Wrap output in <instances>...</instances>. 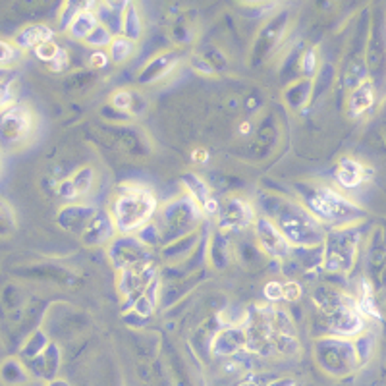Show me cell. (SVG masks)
<instances>
[{
  "mask_svg": "<svg viewBox=\"0 0 386 386\" xmlns=\"http://www.w3.org/2000/svg\"><path fill=\"white\" fill-rule=\"evenodd\" d=\"M157 201L143 187H126L120 197L114 201L113 220L122 234H131L153 217Z\"/></svg>",
  "mask_w": 386,
  "mask_h": 386,
  "instance_id": "cell-1",
  "label": "cell"
},
{
  "mask_svg": "<svg viewBox=\"0 0 386 386\" xmlns=\"http://www.w3.org/2000/svg\"><path fill=\"white\" fill-rule=\"evenodd\" d=\"M35 129L33 113L24 105H10L0 110V149L14 151L27 143Z\"/></svg>",
  "mask_w": 386,
  "mask_h": 386,
  "instance_id": "cell-2",
  "label": "cell"
},
{
  "mask_svg": "<svg viewBox=\"0 0 386 386\" xmlns=\"http://www.w3.org/2000/svg\"><path fill=\"white\" fill-rule=\"evenodd\" d=\"M306 203L313 215L329 222H344L346 218L359 215L355 205L330 187H313L306 195Z\"/></svg>",
  "mask_w": 386,
  "mask_h": 386,
  "instance_id": "cell-3",
  "label": "cell"
},
{
  "mask_svg": "<svg viewBox=\"0 0 386 386\" xmlns=\"http://www.w3.org/2000/svg\"><path fill=\"white\" fill-rule=\"evenodd\" d=\"M255 230H257V238L265 251L273 257H286L290 253V243L284 238V234L276 228V226L266 220V218H257L255 222Z\"/></svg>",
  "mask_w": 386,
  "mask_h": 386,
  "instance_id": "cell-4",
  "label": "cell"
},
{
  "mask_svg": "<svg viewBox=\"0 0 386 386\" xmlns=\"http://www.w3.org/2000/svg\"><path fill=\"white\" fill-rule=\"evenodd\" d=\"M55 37V31L48 27V25L43 24H33L27 25L25 29L16 35V41H14V45H16L20 50H25V48H35L41 47V45H45L48 41H52Z\"/></svg>",
  "mask_w": 386,
  "mask_h": 386,
  "instance_id": "cell-5",
  "label": "cell"
},
{
  "mask_svg": "<svg viewBox=\"0 0 386 386\" xmlns=\"http://www.w3.org/2000/svg\"><path fill=\"white\" fill-rule=\"evenodd\" d=\"M114 230H116V226H114L113 217L99 215V217H95L89 222L87 230L83 234V240H85V243H89V245H99V243H103V241L110 240L114 236Z\"/></svg>",
  "mask_w": 386,
  "mask_h": 386,
  "instance_id": "cell-6",
  "label": "cell"
},
{
  "mask_svg": "<svg viewBox=\"0 0 386 386\" xmlns=\"http://www.w3.org/2000/svg\"><path fill=\"white\" fill-rule=\"evenodd\" d=\"M96 25H99V22H96V14H93V12H89V10H85L81 6L80 14L73 17L72 25L68 27V31H70V35H72L73 39L85 41L91 33L95 31Z\"/></svg>",
  "mask_w": 386,
  "mask_h": 386,
  "instance_id": "cell-7",
  "label": "cell"
},
{
  "mask_svg": "<svg viewBox=\"0 0 386 386\" xmlns=\"http://www.w3.org/2000/svg\"><path fill=\"white\" fill-rule=\"evenodd\" d=\"M253 222V210L250 205H245L240 199L230 203V207L226 210V217L222 218V226H245Z\"/></svg>",
  "mask_w": 386,
  "mask_h": 386,
  "instance_id": "cell-8",
  "label": "cell"
},
{
  "mask_svg": "<svg viewBox=\"0 0 386 386\" xmlns=\"http://www.w3.org/2000/svg\"><path fill=\"white\" fill-rule=\"evenodd\" d=\"M336 178L340 185H344V187H355V185L362 184L363 180V166L362 164H357L355 161H346L340 164V170L336 172Z\"/></svg>",
  "mask_w": 386,
  "mask_h": 386,
  "instance_id": "cell-9",
  "label": "cell"
},
{
  "mask_svg": "<svg viewBox=\"0 0 386 386\" xmlns=\"http://www.w3.org/2000/svg\"><path fill=\"white\" fill-rule=\"evenodd\" d=\"M134 50H136V43L134 41L126 39V37H114L110 47H108V57L116 64H122V62H126L134 55Z\"/></svg>",
  "mask_w": 386,
  "mask_h": 386,
  "instance_id": "cell-10",
  "label": "cell"
},
{
  "mask_svg": "<svg viewBox=\"0 0 386 386\" xmlns=\"http://www.w3.org/2000/svg\"><path fill=\"white\" fill-rule=\"evenodd\" d=\"M373 105V87L371 83H363L359 87L355 89L352 96H350V108H352V114H362L365 113L369 106Z\"/></svg>",
  "mask_w": 386,
  "mask_h": 386,
  "instance_id": "cell-11",
  "label": "cell"
},
{
  "mask_svg": "<svg viewBox=\"0 0 386 386\" xmlns=\"http://www.w3.org/2000/svg\"><path fill=\"white\" fill-rule=\"evenodd\" d=\"M122 27H124V37L129 41H136L141 33V20L137 16L136 6L129 4L126 6V12L122 16Z\"/></svg>",
  "mask_w": 386,
  "mask_h": 386,
  "instance_id": "cell-12",
  "label": "cell"
},
{
  "mask_svg": "<svg viewBox=\"0 0 386 386\" xmlns=\"http://www.w3.org/2000/svg\"><path fill=\"white\" fill-rule=\"evenodd\" d=\"M16 228V213L4 199H0V236H8Z\"/></svg>",
  "mask_w": 386,
  "mask_h": 386,
  "instance_id": "cell-13",
  "label": "cell"
},
{
  "mask_svg": "<svg viewBox=\"0 0 386 386\" xmlns=\"http://www.w3.org/2000/svg\"><path fill=\"white\" fill-rule=\"evenodd\" d=\"M85 43L91 45V47H96V50H99V47H110V43H113V33L108 31V27H105V25H96L95 31L89 35L87 39H85Z\"/></svg>",
  "mask_w": 386,
  "mask_h": 386,
  "instance_id": "cell-14",
  "label": "cell"
},
{
  "mask_svg": "<svg viewBox=\"0 0 386 386\" xmlns=\"http://www.w3.org/2000/svg\"><path fill=\"white\" fill-rule=\"evenodd\" d=\"M20 55H22V50L14 43L0 39V66L14 64L17 58H20Z\"/></svg>",
  "mask_w": 386,
  "mask_h": 386,
  "instance_id": "cell-15",
  "label": "cell"
},
{
  "mask_svg": "<svg viewBox=\"0 0 386 386\" xmlns=\"http://www.w3.org/2000/svg\"><path fill=\"white\" fill-rule=\"evenodd\" d=\"M93 178H95V174H93V170L91 169L80 170V172L72 178V184L73 187H76L78 195H83V193H87L89 190H91V185H93Z\"/></svg>",
  "mask_w": 386,
  "mask_h": 386,
  "instance_id": "cell-16",
  "label": "cell"
},
{
  "mask_svg": "<svg viewBox=\"0 0 386 386\" xmlns=\"http://www.w3.org/2000/svg\"><path fill=\"white\" fill-rule=\"evenodd\" d=\"M60 48L62 47H58L55 41H48V43H45V45H41V47L35 48V57L39 58V60H43V62H52L55 57L60 52Z\"/></svg>",
  "mask_w": 386,
  "mask_h": 386,
  "instance_id": "cell-17",
  "label": "cell"
},
{
  "mask_svg": "<svg viewBox=\"0 0 386 386\" xmlns=\"http://www.w3.org/2000/svg\"><path fill=\"white\" fill-rule=\"evenodd\" d=\"M58 193H60V197L66 199V201H73V199H78L80 195L76 192V187H73L72 180H66L62 184L58 185Z\"/></svg>",
  "mask_w": 386,
  "mask_h": 386,
  "instance_id": "cell-18",
  "label": "cell"
},
{
  "mask_svg": "<svg viewBox=\"0 0 386 386\" xmlns=\"http://www.w3.org/2000/svg\"><path fill=\"white\" fill-rule=\"evenodd\" d=\"M68 62H70L68 52H66L64 48H60V52H58L57 57H55V60H52V62H48V66H50V70H52V72H62V70H66V68H68Z\"/></svg>",
  "mask_w": 386,
  "mask_h": 386,
  "instance_id": "cell-19",
  "label": "cell"
},
{
  "mask_svg": "<svg viewBox=\"0 0 386 386\" xmlns=\"http://www.w3.org/2000/svg\"><path fill=\"white\" fill-rule=\"evenodd\" d=\"M172 60H174V58H172V57H161V58H159V60H157V62H159V68H162L164 72H169L170 66L174 64ZM147 72L151 73V78H149V81L157 80V78H159V72H157V66L151 64V66H149V68H147Z\"/></svg>",
  "mask_w": 386,
  "mask_h": 386,
  "instance_id": "cell-20",
  "label": "cell"
},
{
  "mask_svg": "<svg viewBox=\"0 0 386 386\" xmlns=\"http://www.w3.org/2000/svg\"><path fill=\"white\" fill-rule=\"evenodd\" d=\"M299 294H301V288H299L298 282H286V284H282V298L284 299H298Z\"/></svg>",
  "mask_w": 386,
  "mask_h": 386,
  "instance_id": "cell-21",
  "label": "cell"
},
{
  "mask_svg": "<svg viewBox=\"0 0 386 386\" xmlns=\"http://www.w3.org/2000/svg\"><path fill=\"white\" fill-rule=\"evenodd\" d=\"M113 103L116 108H120V110H128V108H131V95L126 93V91H120V93L113 99Z\"/></svg>",
  "mask_w": 386,
  "mask_h": 386,
  "instance_id": "cell-22",
  "label": "cell"
},
{
  "mask_svg": "<svg viewBox=\"0 0 386 386\" xmlns=\"http://www.w3.org/2000/svg\"><path fill=\"white\" fill-rule=\"evenodd\" d=\"M10 101H12V91H10V85L6 81L0 80V110H4L6 106H10Z\"/></svg>",
  "mask_w": 386,
  "mask_h": 386,
  "instance_id": "cell-23",
  "label": "cell"
},
{
  "mask_svg": "<svg viewBox=\"0 0 386 386\" xmlns=\"http://www.w3.org/2000/svg\"><path fill=\"white\" fill-rule=\"evenodd\" d=\"M89 60H91V64L96 66V68H105V66L110 62V57L106 55L105 50H101V48H99L96 52H93V55H91V58H89Z\"/></svg>",
  "mask_w": 386,
  "mask_h": 386,
  "instance_id": "cell-24",
  "label": "cell"
},
{
  "mask_svg": "<svg viewBox=\"0 0 386 386\" xmlns=\"http://www.w3.org/2000/svg\"><path fill=\"white\" fill-rule=\"evenodd\" d=\"M265 296L269 299H273V301H276V299H282V284L280 282H271V284H266Z\"/></svg>",
  "mask_w": 386,
  "mask_h": 386,
  "instance_id": "cell-25",
  "label": "cell"
},
{
  "mask_svg": "<svg viewBox=\"0 0 386 386\" xmlns=\"http://www.w3.org/2000/svg\"><path fill=\"white\" fill-rule=\"evenodd\" d=\"M315 68H317V55L315 50H307L306 58H303V70L306 73H313Z\"/></svg>",
  "mask_w": 386,
  "mask_h": 386,
  "instance_id": "cell-26",
  "label": "cell"
}]
</instances>
